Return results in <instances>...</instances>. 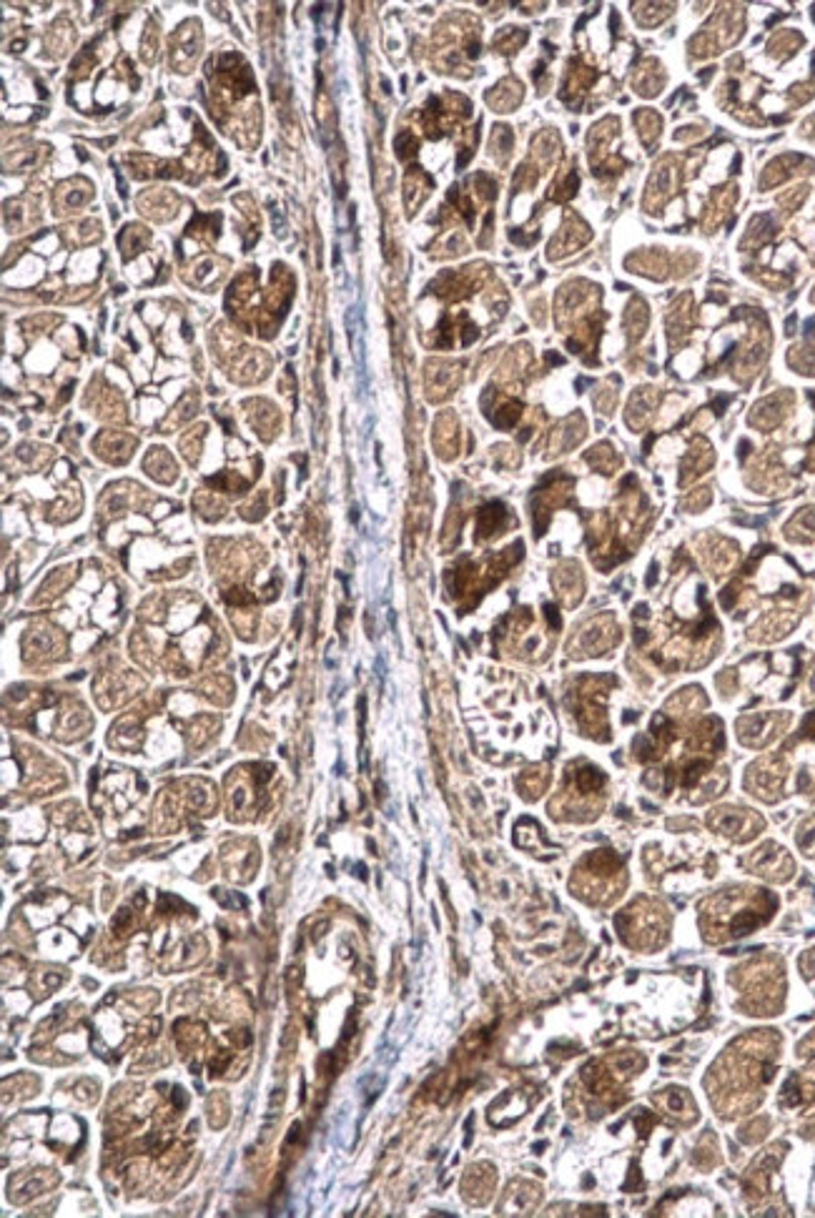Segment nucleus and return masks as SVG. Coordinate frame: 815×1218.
I'll return each mask as SVG.
<instances>
[{
    "mask_svg": "<svg viewBox=\"0 0 815 1218\" xmlns=\"http://www.w3.org/2000/svg\"><path fill=\"white\" fill-rule=\"evenodd\" d=\"M520 98H522V86L515 81H510V91H505V83H502V86H497L495 93H489V103H492L497 111H512V106H515Z\"/></svg>",
    "mask_w": 815,
    "mask_h": 1218,
    "instance_id": "a211bd4d",
    "label": "nucleus"
},
{
    "mask_svg": "<svg viewBox=\"0 0 815 1218\" xmlns=\"http://www.w3.org/2000/svg\"><path fill=\"white\" fill-rule=\"evenodd\" d=\"M133 447H136V439L121 432H103L96 442V452L101 454L106 462L113 464L126 462L133 454Z\"/></svg>",
    "mask_w": 815,
    "mask_h": 1218,
    "instance_id": "f8f14e48",
    "label": "nucleus"
},
{
    "mask_svg": "<svg viewBox=\"0 0 815 1218\" xmlns=\"http://www.w3.org/2000/svg\"><path fill=\"white\" fill-rule=\"evenodd\" d=\"M146 472L151 474V477L156 479V482H163V484L174 482V479H176V462H174V457H171V454L166 452V449H163V447H156V449H153V452H148V457H146Z\"/></svg>",
    "mask_w": 815,
    "mask_h": 1218,
    "instance_id": "4468645a",
    "label": "nucleus"
},
{
    "mask_svg": "<svg viewBox=\"0 0 815 1218\" xmlns=\"http://www.w3.org/2000/svg\"><path fill=\"white\" fill-rule=\"evenodd\" d=\"M778 1041L775 1033H750L740 1038L715 1068L720 1086L713 1088V1098L725 1116L750 1111L760 1101V1088L773 1078Z\"/></svg>",
    "mask_w": 815,
    "mask_h": 1218,
    "instance_id": "f257e3e1",
    "label": "nucleus"
},
{
    "mask_svg": "<svg viewBox=\"0 0 815 1218\" xmlns=\"http://www.w3.org/2000/svg\"><path fill=\"white\" fill-rule=\"evenodd\" d=\"M151 241V234H148V229H143V226H126V231L121 234V249L123 256L126 259H131V254H138V251L143 249V246Z\"/></svg>",
    "mask_w": 815,
    "mask_h": 1218,
    "instance_id": "f3484780",
    "label": "nucleus"
},
{
    "mask_svg": "<svg viewBox=\"0 0 815 1218\" xmlns=\"http://www.w3.org/2000/svg\"><path fill=\"white\" fill-rule=\"evenodd\" d=\"M246 412H249L251 424L256 427V432L261 434L264 439H271L276 434V429H279V414L274 412V406L266 404V401H246Z\"/></svg>",
    "mask_w": 815,
    "mask_h": 1218,
    "instance_id": "ddd939ff",
    "label": "nucleus"
},
{
    "mask_svg": "<svg viewBox=\"0 0 815 1218\" xmlns=\"http://www.w3.org/2000/svg\"><path fill=\"white\" fill-rule=\"evenodd\" d=\"M204 434H206V427H196V432H189L184 437V442H181V449H184L186 459H189L191 464H194L196 459H199L201 439H204Z\"/></svg>",
    "mask_w": 815,
    "mask_h": 1218,
    "instance_id": "aec40b11",
    "label": "nucleus"
},
{
    "mask_svg": "<svg viewBox=\"0 0 815 1218\" xmlns=\"http://www.w3.org/2000/svg\"><path fill=\"white\" fill-rule=\"evenodd\" d=\"M91 196L93 188L88 186V181H83V178L63 183L56 191V214L66 216L71 214V211H78L81 206H86V203L91 201Z\"/></svg>",
    "mask_w": 815,
    "mask_h": 1218,
    "instance_id": "9b49d317",
    "label": "nucleus"
},
{
    "mask_svg": "<svg viewBox=\"0 0 815 1218\" xmlns=\"http://www.w3.org/2000/svg\"><path fill=\"white\" fill-rule=\"evenodd\" d=\"M138 206H141L143 214L151 216L153 221H169L174 219L176 211H179V198L171 191L153 188V191H146L138 198Z\"/></svg>",
    "mask_w": 815,
    "mask_h": 1218,
    "instance_id": "9d476101",
    "label": "nucleus"
},
{
    "mask_svg": "<svg viewBox=\"0 0 815 1218\" xmlns=\"http://www.w3.org/2000/svg\"><path fill=\"white\" fill-rule=\"evenodd\" d=\"M780 720H788V717L760 715V717H750V720L738 722L740 740H743L745 745H753V747L768 745V742L778 735V725H775V722H780Z\"/></svg>",
    "mask_w": 815,
    "mask_h": 1218,
    "instance_id": "1a4fd4ad",
    "label": "nucleus"
},
{
    "mask_svg": "<svg viewBox=\"0 0 815 1218\" xmlns=\"http://www.w3.org/2000/svg\"><path fill=\"white\" fill-rule=\"evenodd\" d=\"M740 970H743L740 980L733 978V983L743 988V1008H748L745 1013H778L780 1003H783V970H780V965L775 960H758V963L745 965Z\"/></svg>",
    "mask_w": 815,
    "mask_h": 1218,
    "instance_id": "7ed1b4c3",
    "label": "nucleus"
},
{
    "mask_svg": "<svg viewBox=\"0 0 815 1218\" xmlns=\"http://www.w3.org/2000/svg\"><path fill=\"white\" fill-rule=\"evenodd\" d=\"M783 780H785L783 762L775 760V757H770V760H763V762H758V765L750 767L748 777H745V785H748L750 792H755L758 797L773 802V800H778Z\"/></svg>",
    "mask_w": 815,
    "mask_h": 1218,
    "instance_id": "0eeeda50",
    "label": "nucleus"
},
{
    "mask_svg": "<svg viewBox=\"0 0 815 1218\" xmlns=\"http://www.w3.org/2000/svg\"><path fill=\"white\" fill-rule=\"evenodd\" d=\"M507 519V509L502 504H489L479 512L477 517V539H487L492 534L502 532V524Z\"/></svg>",
    "mask_w": 815,
    "mask_h": 1218,
    "instance_id": "2eb2a0df",
    "label": "nucleus"
},
{
    "mask_svg": "<svg viewBox=\"0 0 815 1218\" xmlns=\"http://www.w3.org/2000/svg\"><path fill=\"white\" fill-rule=\"evenodd\" d=\"M775 910L773 895L753 888H735L715 895L703 905V928L710 943L733 940L768 923Z\"/></svg>",
    "mask_w": 815,
    "mask_h": 1218,
    "instance_id": "f03ea898",
    "label": "nucleus"
},
{
    "mask_svg": "<svg viewBox=\"0 0 815 1218\" xmlns=\"http://www.w3.org/2000/svg\"><path fill=\"white\" fill-rule=\"evenodd\" d=\"M71 43H73V28L66 26L63 21L58 23V26H53L51 33H48V48H51V53H53V48H56V56H63V53L71 48Z\"/></svg>",
    "mask_w": 815,
    "mask_h": 1218,
    "instance_id": "6ab92c4d",
    "label": "nucleus"
},
{
    "mask_svg": "<svg viewBox=\"0 0 815 1218\" xmlns=\"http://www.w3.org/2000/svg\"><path fill=\"white\" fill-rule=\"evenodd\" d=\"M36 203H31L28 198H18V201L8 203L6 209V224L11 231H26V226H31L33 216H36Z\"/></svg>",
    "mask_w": 815,
    "mask_h": 1218,
    "instance_id": "dca6fc26",
    "label": "nucleus"
},
{
    "mask_svg": "<svg viewBox=\"0 0 815 1218\" xmlns=\"http://www.w3.org/2000/svg\"><path fill=\"white\" fill-rule=\"evenodd\" d=\"M710 823H713V828L718 830V833L728 835V838L733 840H750L755 838V835L760 833V828H763V818H758L755 812L750 810H738V807H723V810H718L710 818Z\"/></svg>",
    "mask_w": 815,
    "mask_h": 1218,
    "instance_id": "39448f33",
    "label": "nucleus"
},
{
    "mask_svg": "<svg viewBox=\"0 0 815 1218\" xmlns=\"http://www.w3.org/2000/svg\"><path fill=\"white\" fill-rule=\"evenodd\" d=\"M525 38H527L525 31H507L505 36L497 38V51H502V53L517 51V46H522Z\"/></svg>",
    "mask_w": 815,
    "mask_h": 1218,
    "instance_id": "412c9836",
    "label": "nucleus"
},
{
    "mask_svg": "<svg viewBox=\"0 0 815 1218\" xmlns=\"http://www.w3.org/2000/svg\"><path fill=\"white\" fill-rule=\"evenodd\" d=\"M748 865L753 868V873L770 880H788L790 875H793V860L783 853V848H778V845L773 843L755 850L748 858Z\"/></svg>",
    "mask_w": 815,
    "mask_h": 1218,
    "instance_id": "6e6552de",
    "label": "nucleus"
},
{
    "mask_svg": "<svg viewBox=\"0 0 815 1218\" xmlns=\"http://www.w3.org/2000/svg\"><path fill=\"white\" fill-rule=\"evenodd\" d=\"M201 43H204V38H201L199 23H184L176 31V36L171 38V68L179 73H189L194 68L196 58H199Z\"/></svg>",
    "mask_w": 815,
    "mask_h": 1218,
    "instance_id": "423d86ee",
    "label": "nucleus"
},
{
    "mask_svg": "<svg viewBox=\"0 0 815 1218\" xmlns=\"http://www.w3.org/2000/svg\"><path fill=\"white\" fill-rule=\"evenodd\" d=\"M617 928L622 930V938L635 948H652L660 945L668 933V920L660 905L650 903V900H637L622 918H617Z\"/></svg>",
    "mask_w": 815,
    "mask_h": 1218,
    "instance_id": "20e7f679",
    "label": "nucleus"
}]
</instances>
